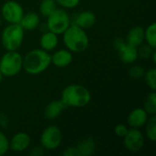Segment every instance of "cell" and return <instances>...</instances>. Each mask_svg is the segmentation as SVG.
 <instances>
[{
  "label": "cell",
  "instance_id": "cell-1",
  "mask_svg": "<svg viewBox=\"0 0 156 156\" xmlns=\"http://www.w3.org/2000/svg\"><path fill=\"white\" fill-rule=\"evenodd\" d=\"M50 64L51 55L42 48L32 49L23 57V69L30 75H38L44 72Z\"/></svg>",
  "mask_w": 156,
  "mask_h": 156
},
{
  "label": "cell",
  "instance_id": "cell-2",
  "mask_svg": "<svg viewBox=\"0 0 156 156\" xmlns=\"http://www.w3.org/2000/svg\"><path fill=\"white\" fill-rule=\"evenodd\" d=\"M60 100L66 107L83 108L90 102L91 94L83 85L69 84L61 91Z\"/></svg>",
  "mask_w": 156,
  "mask_h": 156
},
{
  "label": "cell",
  "instance_id": "cell-3",
  "mask_svg": "<svg viewBox=\"0 0 156 156\" xmlns=\"http://www.w3.org/2000/svg\"><path fill=\"white\" fill-rule=\"evenodd\" d=\"M62 35L66 48L72 53H81L90 45V38L85 29L74 24H70Z\"/></svg>",
  "mask_w": 156,
  "mask_h": 156
},
{
  "label": "cell",
  "instance_id": "cell-4",
  "mask_svg": "<svg viewBox=\"0 0 156 156\" xmlns=\"http://www.w3.org/2000/svg\"><path fill=\"white\" fill-rule=\"evenodd\" d=\"M24 37L25 30L19 24H9L1 34V42L6 51H16L22 46Z\"/></svg>",
  "mask_w": 156,
  "mask_h": 156
},
{
  "label": "cell",
  "instance_id": "cell-5",
  "mask_svg": "<svg viewBox=\"0 0 156 156\" xmlns=\"http://www.w3.org/2000/svg\"><path fill=\"white\" fill-rule=\"evenodd\" d=\"M23 69V57L16 51H6L0 58V72L4 77H15Z\"/></svg>",
  "mask_w": 156,
  "mask_h": 156
},
{
  "label": "cell",
  "instance_id": "cell-6",
  "mask_svg": "<svg viewBox=\"0 0 156 156\" xmlns=\"http://www.w3.org/2000/svg\"><path fill=\"white\" fill-rule=\"evenodd\" d=\"M71 20L69 13L64 8H57L50 16L47 17V28L55 34L62 35L70 26Z\"/></svg>",
  "mask_w": 156,
  "mask_h": 156
},
{
  "label": "cell",
  "instance_id": "cell-7",
  "mask_svg": "<svg viewBox=\"0 0 156 156\" xmlns=\"http://www.w3.org/2000/svg\"><path fill=\"white\" fill-rule=\"evenodd\" d=\"M39 141L40 145L45 149V151H54L61 144V130L57 125H49L43 130Z\"/></svg>",
  "mask_w": 156,
  "mask_h": 156
},
{
  "label": "cell",
  "instance_id": "cell-8",
  "mask_svg": "<svg viewBox=\"0 0 156 156\" xmlns=\"http://www.w3.org/2000/svg\"><path fill=\"white\" fill-rule=\"evenodd\" d=\"M123 139V145L125 149L133 154L141 152L145 144V137L140 129L130 128Z\"/></svg>",
  "mask_w": 156,
  "mask_h": 156
},
{
  "label": "cell",
  "instance_id": "cell-9",
  "mask_svg": "<svg viewBox=\"0 0 156 156\" xmlns=\"http://www.w3.org/2000/svg\"><path fill=\"white\" fill-rule=\"evenodd\" d=\"M24 14L22 5L15 0L5 2L1 8L2 17L8 24H19Z\"/></svg>",
  "mask_w": 156,
  "mask_h": 156
},
{
  "label": "cell",
  "instance_id": "cell-10",
  "mask_svg": "<svg viewBox=\"0 0 156 156\" xmlns=\"http://www.w3.org/2000/svg\"><path fill=\"white\" fill-rule=\"evenodd\" d=\"M31 145V138L25 132L15 133L9 141V150L15 153H22L27 151Z\"/></svg>",
  "mask_w": 156,
  "mask_h": 156
},
{
  "label": "cell",
  "instance_id": "cell-11",
  "mask_svg": "<svg viewBox=\"0 0 156 156\" xmlns=\"http://www.w3.org/2000/svg\"><path fill=\"white\" fill-rule=\"evenodd\" d=\"M150 115L144 108L133 109L127 117V124L131 128L141 129L146 123Z\"/></svg>",
  "mask_w": 156,
  "mask_h": 156
},
{
  "label": "cell",
  "instance_id": "cell-12",
  "mask_svg": "<svg viewBox=\"0 0 156 156\" xmlns=\"http://www.w3.org/2000/svg\"><path fill=\"white\" fill-rule=\"evenodd\" d=\"M73 60L72 52L67 48L58 49L51 55V64L58 68H65L71 64Z\"/></svg>",
  "mask_w": 156,
  "mask_h": 156
},
{
  "label": "cell",
  "instance_id": "cell-13",
  "mask_svg": "<svg viewBox=\"0 0 156 156\" xmlns=\"http://www.w3.org/2000/svg\"><path fill=\"white\" fill-rule=\"evenodd\" d=\"M96 16L91 11H83L79 13L75 16L73 22L71 24H74L83 29H88L92 27L96 23Z\"/></svg>",
  "mask_w": 156,
  "mask_h": 156
},
{
  "label": "cell",
  "instance_id": "cell-14",
  "mask_svg": "<svg viewBox=\"0 0 156 156\" xmlns=\"http://www.w3.org/2000/svg\"><path fill=\"white\" fill-rule=\"evenodd\" d=\"M67 107L65 104L62 102L61 100H55L47 104V106L44 109V117L47 120L52 121L57 119L62 112L66 109Z\"/></svg>",
  "mask_w": 156,
  "mask_h": 156
},
{
  "label": "cell",
  "instance_id": "cell-15",
  "mask_svg": "<svg viewBox=\"0 0 156 156\" xmlns=\"http://www.w3.org/2000/svg\"><path fill=\"white\" fill-rule=\"evenodd\" d=\"M128 45L138 48L144 42V28L140 26H135L132 27L125 38Z\"/></svg>",
  "mask_w": 156,
  "mask_h": 156
},
{
  "label": "cell",
  "instance_id": "cell-16",
  "mask_svg": "<svg viewBox=\"0 0 156 156\" xmlns=\"http://www.w3.org/2000/svg\"><path fill=\"white\" fill-rule=\"evenodd\" d=\"M117 51L119 53V57L121 60L124 64H128V65L133 64L138 58L137 48L132 47L127 43H125L122 47H121Z\"/></svg>",
  "mask_w": 156,
  "mask_h": 156
},
{
  "label": "cell",
  "instance_id": "cell-17",
  "mask_svg": "<svg viewBox=\"0 0 156 156\" xmlns=\"http://www.w3.org/2000/svg\"><path fill=\"white\" fill-rule=\"evenodd\" d=\"M76 147L79 156H90L95 154L97 144L92 137H86L81 140Z\"/></svg>",
  "mask_w": 156,
  "mask_h": 156
},
{
  "label": "cell",
  "instance_id": "cell-18",
  "mask_svg": "<svg viewBox=\"0 0 156 156\" xmlns=\"http://www.w3.org/2000/svg\"><path fill=\"white\" fill-rule=\"evenodd\" d=\"M39 44L42 49L46 51H52L54 50L58 45V35L51 32V31H46L42 34L39 39Z\"/></svg>",
  "mask_w": 156,
  "mask_h": 156
},
{
  "label": "cell",
  "instance_id": "cell-19",
  "mask_svg": "<svg viewBox=\"0 0 156 156\" xmlns=\"http://www.w3.org/2000/svg\"><path fill=\"white\" fill-rule=\"evenodd\" d=\"M40 24V17L39 15L36 12H28L23 15L19 25L22 28L26 30H34L36 29Z\"/></svg>",
  "mask_w": 156,
  "mask_h": 156
},
{
  "label": "cell",
  "instance_id": "cell-20",
  "mask_svg": "<svg viewBox=\"0 0 156 156\" xmlns=\"http://www.w3.org/2000/svg\"><path fill=\"white\" fill-rule=\"evenodd\" d=\"M57 8L58 5L55 2V0H42L39 5V13L42 16L47 18Z\"/></svg>",
  "mask_w": 156,
  "mask_h": 156
},
{
  "label": "cell",
  "instance_id": "cell-21",
  "mask_svg": "<svg viewBox=\"0 0 156 156\" xmlns=\"http://www.w3.org/2000/svg\"><path fill=\"white\" fill-rule=\"evenodd\" d=\"M145 127V136L153 143L156 141V116L152 115L148 118Z\"/></svg>",
  "mask_w": 156,
  "mask_h": 156
},
{
  "label": "cell",
  "instance_id": "cell-22",
  "mask_svg": "<svg viewBox=\"0 0 156 156\" xmlns=\"http://www.w3.org/2000/svg\"><path fill=\"white\" fill-rule=\"evenodd\" d=\"M144 41L154 48H156V23L153 22L144 29Z\"/></svg>",
  "mask_w": 156,
  "mask_h": 156
},
{
  "label": "cell",
  "instance_id": "cell-23",
  "mask_svg": "<svg viewBox=\"0 0 156 156\" xmlns=\"http://www.w3.org/2000/svg\"><path fill=\"white\" fill-rule=\"evenodd\" d=\"M144 109L146 111V112L152 116L156 114V93L155 90H152L151 93H149L144 101Z\"/></svg>",
  "mask_w": 156,
  "mask_h": 156
},
{
  "label": "cell",
  "instance_id": "cell-24",
  "mask_svg": "<svg viewBox=\"0 0 156 156\" xmlns=\"http://www.w3.org/2000/svg\"><path fill=\"white\" fill-rule=\"evenodd\" d=\"M144 80L146 82V85L149 87L151 90H156V69L155 68H152L145 71L144 73Z\"/></svg>",
  "mask_w": 156,
  "mask_h": 156
},
{
  "label": "cell",
  "instance_id": "cell-25",
  "mask_svg": "<svg viewBox=\"0 0 156 156\" xmlns=\"http://www.w3.org/2000/svg\"><path fill=\"white\" fill-rule=\"evenodd\" d=\"M137 51L138 58H141L143 59H151V57L155 51V48H154L148 44H142L140 47L137 48Z\"/></svg>",
  "mask_w": 156,
  "mask_h": 156
},
{
  "label": "cell",
  "instance_id": "cell-26",
  "mask_svg": "<svg viewBox=\"0 0 156 156\" xmlns=\"http://www.w3.org/2000/svg\"><path fill=\"white\" fill-rule=\"evenodd\" d=\"M144 73H145V69H144V67H142L140 65H133L129 69L130 77L134 80H140V79L144 78Z\"/></svg>",
  "mask_w": 156,
  "mask_h": 156
},
{
  "label": "cell",
  "instance_id": "cell-27",
  "mask_svg": "<svg viewBox=\"0 0 156 156\" xmlns=\"http://www.w3.org/2000/svg\"><path fill=\"white\" fill-rule=\"evenodd\" d=\"M9 151V140L0 130V156L5 155Z\"/></svg>",
  "mask_w": 156,
  "mask_h": 156
},
{
  "label": "cell",
  "instance_id": "cell-28",
  "mask_svg": "<svg viewBox=\"0 0 156 156\" xmlns=\"http://www.w3.org/2000/svg\"><path fill=\"white\" fill-rule=\"evenodd\" d=\"M58 5L64 9H70L78 6L80 0H55Z\"/></svg>",
  "mask_w": 156,
  "mask_h": 156
},
{
  "label": "cell",
  "instance_id": "cell-29",
  "mask_svg": "<svg viewBox=\"0 0 156 156\" xmlns=\"http://www.w3.org/2000/svg\"><path fill=\"white\" fill-rule=\"evenodd\" d=\"M129 128L127 127L126 124L123 123H118L117 125H115L114 127V133L117 137L120 138H123L125 136V134L128 133Z\"/></svg>",
  "mask_w": 156,
  "mask_h": 156
},
{
  "label": "cell",
  "instance_id": "cell-30",
  "mask_svg": "<svg viewBox=\"0 0 156 156\" xmlns=\"http://www.w3.org/2000/svg\"><path fill=\"white\" fill-rule=\"evenodd\" d=\"M45 154V149L40 145V146H35L33 147L30 152L29 154L32 156H41Z\"/></svg>",
  "mask_w": 156,
  "mask_h": 156
},
{
  "label": "cell",
  "instance_id": "cell-31",
  "mask_svg": "<svg viewBox=\"0 0 156 156\" xmlns=\"http://www.w3.org/2000/svg\"><path fill=\"white\" fill-rule=\"evenodd\" d=\"M63 155L64 156H79L78 154V151H77V147L76 146H69L67 147L64 152H63Z\"/></svg>",
  "mask_w": 156,
  "mask_h": 156
},
{
  "label": "cell",
  "instance_id": "cell-32",
  "mask_svg": "<svg viewBox=\"0 0 156 156\" xmlns=\"http://www.w3.org/2000/svg\"><path fill=\"white\" fill-rule=\"evenodd\" d=\"M8 124H9L8 117L5 113L0 112V127L3 129H6L8 127Z\"/></svg>",
  "mask_w": 156,
  "mask_h": 156
},
{
  "label": "cell",
  "instance_id": "cell-33",
  "mask_svg": "<svg viewBox=\"0 0 156 156\" xmlns=\"http://www.w3.org/2000/svg\"><path fill=\"white\" fill-rule=\"evenodd\" d=\"M126 43L125 39L122 38V37H117L114 41H113V45H114V48L116 50H118L121 47H122L124 44Z\"/></svg>",
  "mask_w": 156,
  "mask_h": 156
},
{
  "label": "cell",
  "instance_id": "cell-34",
  "mask_svg": "<svg viewBox=\"0 0 156 156\" xmlns=\"http://www.w3.org/2000/svg\"><path fill=\"white\" fill-rule=\"evenodd\" d=\"M151 59L153 60L154 64H155L156 63V51H154V52L153 53V55H152V57H151Z\"/></svg>",
  "mask_w": 156,
  "mask_h": 156
},
{
  "label": "cell",
  "instance_id": "cell-35",
  "mask_svg": "<svg viewBox=\"0 0 156 156\" xmlns=\"http://www.w3.org/2000/svg\"><path fill=\"white\" fill-rule=\"evenodd\" d=\"M3 77H4V76H3V75H2V73L0 72V83H1V82H2V80H3Z\"/></svg>",
  "mask_w": 156,
  "mask_h": 156
},
{
  "label": "cell",
  "instance_id": "cell-36",
  "mask_svg": "<svg viewBox=\"0 0 156 156\" xmlns=\"http://www.w3.org/2000/svg\"><path fill=\"white\" fill-rule=\"evenodd\" d=\"M1 24H2V19H1V17H0V27H1Z\"/></svg>",
  "mask_w": 156,
  "mask_h": 156
},
{
  "label": "cell",
  "instance_id": "cell-37",
  "mask_svg": "<svg viewBox=\"0 0 156 156\" xmlns=\"http://www.w3.org/2000/svg\"><path fill=\"white\" fill-rule=\"evenodd\" d=\"M0 104H1V103H0Z\"/></svg>",
  "mask_w": 156,
  "mask_h": 156
}]
</instances>
